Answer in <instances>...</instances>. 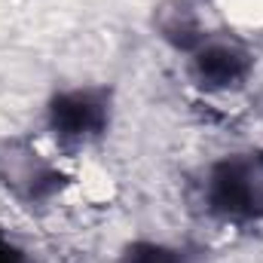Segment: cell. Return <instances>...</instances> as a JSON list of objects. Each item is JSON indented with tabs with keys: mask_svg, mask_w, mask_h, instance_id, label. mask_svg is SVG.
Here are the masks:
<instances>
[{
	"mask_svg": "<svg viewBox=\"0 0 263 263\" xmlns=\"http://www.w3.org/2000/svg\"><path fill=\"white\" fill-rule=\"evenodd\" d=\"M65 175L59 165L46 162L31 144L6 141L0 144V184L22 202H46L62 190Z\"/></svg>",
	"mask_w": 263,
	"mask_h": 263,
	"instance_id": "277c9868",
	"label": "cell"
},
{
	"mask_svg": "<svg viewBox=\"0 0 263 263\" xmlns=\"http://www.w3.org/2000/svg\"><path fill=\"white\" fill-rule=\"evenodd\" d=\"M123 263H193L184 248L162 245V242H138L126 251Z\"/></svg>",
	"mask_w": 263,
	"mask_h": 263,
	"instance_id": "8992f818",
	"label": "cell"
},
{
	"mask_svg": "<svg viewBox=\"0 0 263 263\" xmlns=\"http://www.w3.org/2000/svg\"><path fill=\"white\" fill-rule=\"evenodd\" d=\"M0 263H25V254H22L12 242L0 239Z\"/></svg>",
	"mask_w": 263,
	"mask_h": 263,
	"instance_id": "52a82bcc",
	"label": "cell"
},
{
	"mask_svg": "<svg viewBox=\"0 0 263 263\" xmlns=\"http://www.w3.org/2000/svg\"><path fill=\"white\" fill-rule=\"evenodd\" d=\"M187 73L202 92H236L254 73V52L239 40L208 34L196 49L187 52Z\"/></svg>",
	"mask_w": 263,
	"mask_h": 263,
	"instance_id": "3957f363",
	"label": "cell"
},
{
	"mask_svg": "<svg viewBox=\"0 0 263 263\" xmlns=\"http://www.w3.org/2000/svg\"><path fill=\"white\" fill-rule=\"evenodd\" d=\"M205 211L233 227H248L263 220V159L254 156H223L208 165L202 181Z\"/></svg>",
	"mask_w": 263,
	"mask_h": 263,
	"instance_id": "6da1fadb",
	"label": "cell"
},
{
	"mask_svg": "<svg viewBox=\"0 0 263 263\" xmlns=\"http://www.w3.org/2000/svg\"><path fill=\"white\" fill-rule=\"evenodd\" d=\"M156 28H159V37L165 43H172L184 55L190 49H196L199 43L208 37L205 25L199 18V9L190 0H172L162 9H156Z\"/></svg>",
	"mask_w": 263,
	"mask_h": 263,
	"instance_id": "5b68a950",
	"label": "cell"
},
{
	"mask_svg": "<svg viewBox=\"0 0 263 263\" xmlns=\"http://www.w3.org/2000/svg\"><path fill=\"white\" fill-rule=\"evenodd\" d=\"M110 123V92L101 86L62 89L46 104V126L55 141L83 147L98 141Z\"/></svg>",
	"mask_w": 263,
	"mask_h": 263,
	"instance_id": "7a4b0ae2",
	"label": "cell"
}]
</instances>
